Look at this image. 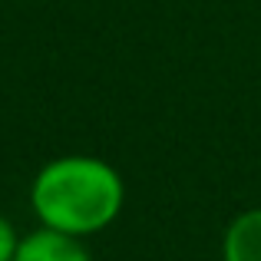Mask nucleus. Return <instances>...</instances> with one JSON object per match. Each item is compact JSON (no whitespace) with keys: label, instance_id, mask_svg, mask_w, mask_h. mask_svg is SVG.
<instances>
[{"label":"nucleus","instance_id":"nucleus-3","mask_svg":"<svg viewBox=\"0 0 261 261\" xmlns=\"http://www.w3.org/2000/svg\"><path fill=\"white\" fill-rule=\"evenodd\" d=\"M222 261H261V205L238 212L222 235Z\"/></svg>","mask_w":261,"mask_h":261},{"label":"nucleus","instance_id":"nucleus-1","mask_svg":"<svg viewBox=\"0 0 261 261\" xmlns=\"http://www.w3.org/2000/svg\"><path fill=\"white\" fill-rule=\"evenodd\" d=\"M126 205V178L113 162L89 152H66L43 162L30 178V208L37 225L73 238L106 231Z\"/></svg>","mask_w":261,"mask_h":261},{"label":"nucleus","instance_id":"nucleus-2","mask_svg":"<svg viewBox=\"0 0 261 261\" xmlns=\"http://www.w3.org/2000/svg\"><path fill=\"white\" fill-rule=\"evenodd\" d=\"M13 261H93V255H89L83 238H73V235H63V231L37 225L33 231L20 235Z\"/></svg>","mask_w":261,"mask_h":261},{"label":"nucleus","instance_id":"nucleus-4","mask_svg":"<svg viewBox=\"0 0 261 261\" xmlns=\"http://www.w3.org/2000/svg\"><path fill=\"white\" fill-rule=\"evenodd\" d=\"M17 245H20L17 225H13L7 215H0V261H13V255H17Z\"/></svg>","mask_w":261,"mask_h":261}]
</instances>
